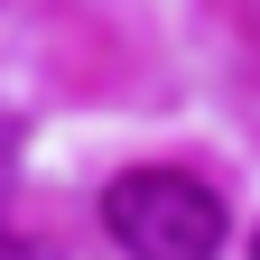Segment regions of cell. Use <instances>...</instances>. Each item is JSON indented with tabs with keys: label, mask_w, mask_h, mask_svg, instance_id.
Returning a JSON list of instances; mask_svg holds the SVG:
<instances>
[{
	"label": "cell",
	"mask_w": 260,
	"mask_h": 260,
	"mask_svg": "<svg viewBox=\"0 0 260 260\" xmlns=\"http://www.w3.org/2000/svg\"><path fill=\"white\" fill-rule=\"evenodd\" d=\"M103 223L130 260H214L223 251V195L186 168H130L103 186Z\"/></svg>",
	"instance_id": "1"
},
{
	"label": "cell",
	"mask_w": 260,
	"mask_h": 260,
	"mask_svg": "<svg viewBox=\"0 0 260 260\" xmlns=\"http://www.w3.org/2000/svg\"><path fill=\"white\" fill-rule=\"evenodd\" d=\"M0 260H56V242H38V233H0Z\"/></svg>",
	"instance_id": "2"
},
{
	"label": "cell",
	"mask_w": 260,
	"mask_h": 260,
	"mask_svg": "<svg viewBox=\"0 0 260 260\" xmlns=\"http://www.w3.org/2000/svg\"><path fill=\"white\" fill-rule=\"evenodd\" d=\"M251 260H260V242H251Z\"/></svg>",
	"instance_id": "3"
}]
</instances>
